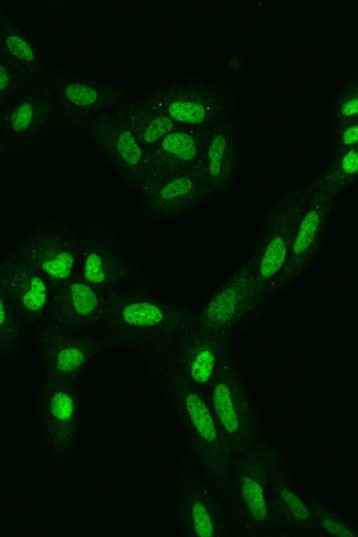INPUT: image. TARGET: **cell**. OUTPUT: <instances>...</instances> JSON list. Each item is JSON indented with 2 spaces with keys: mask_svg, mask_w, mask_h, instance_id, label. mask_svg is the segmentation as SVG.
Instances as JSON below:
<instances>
[{
  "mask_svg": "<svg viewBox=\"0 0 358 537\" xmlns=\"http://www.w3.org/2000/svg\"><path fill=\"white\" fill-rule=\"evenodd\" d=\"M216 357L215 352L208 347H200L190 358L188 373L191 379L197 383H204L210 378Z\"/></svg>",
  "mask_w": 358,
  "mask_h": 537,
  "instance_id": "9a60e30c",
  "label": "cell"
},
{
  "mask_svg": "<svg viewBox=\"0 0 358 537\" xmlns=\"http://www.w3.org/2000/svg\"><path fill=\"white\" fill-rule=\"evenodd\" d=\"M117 150L122 159L129 165H136L142 156V152L136 139L129 131H124L119 136Z\"/></svg>",
  "mask_w": 358,
  "mask_h": 537,
  "instance_id": "44dd1931",
  "label": "cell"
},
{
  "mask_svg": "<svg viewBox=\"0 0 358 537\" xmlns=\"http://www.w3.org/2000/svg\"><path fill=\"white\" fill-rule=\"evenodd\" d=\"M66 94L69 100L79 106H87L94 103L97 98V92L92 87L73 83L66 89Z\"/></svg>",
  "mask_w": 358,
  "mask_h": 537,
  "instance_id": "7402d4cb",
  "label": "cell"
},
{
  "mask_svg": "<svg viewBox=\"0 0 358 537\" xmlns=\"http://www.w3.org/2000/svg\"><path fill=\"white\" fill-rule=\"evenodd\" d=\"M212 402L215 412L225 429L229 433L238 429V420L229 389L224 382L217 384L213 390Z\"/></svg>",
  "mask_w": 358,
  "mask_h": 537,
  "instance_id": "5bb4252c",
  "label": "cell"
},
{
  "mask_svg": "<svg viewBox=\"0 0 358 537\" xmlns=\"http://www.w3.org/2000/svg\"><path fill=\"white\" fill-rule=\"evenodd\" d=\"M25 330L0 287V351L17 350Z\"/></svg>",
  "mask_w": 358,
  "mask_h": 537,
  "instance_id": "30bf717a",
  "label": "cell"
},
{
  "mask_svg": "<svg viewBox=\"0 0 358 537\" xmlns=\"http://www.w3.org/2000/svg\"><path fill=\"white\" fill-rule=\"evenodd\" d=\"M307 198L301 191L285 196L268 217L263 250L256 268L263 282L276 275L285 264L292 241L304 213Z\"/></svg>",
  "mask_w": 358,
  "mask_h": 537,
  "instance_id": "7a4b0ae2",
  "label": "cell"
},
{
  "mask_svg": "<svg viewBox=\"0 0 358 537\" xmlns=\"http://www.w3.org/2000/svg\"><path fill=\"white\" fill-rule=\"evenodd\" d=\"M162 145L165 151L182 160H191L196 155V145L194 138L183 132L166 135Z\"/></svg>",
  "mask_w": 358,
  "mask_h": 537,
  "instance_id": "2e32d148",
  "label": "cell"
},
{
  "mask_svg": "<svg viewBox=\"0 0 358 537\" xmlns=\"http://www.w3.org/2000/svg\"><path fill=\"white\" fill-rule=\"evenodd\" d=\"M187 506L182 503L179 508V517L187 515V531L192 532L196 536H212L213 524L210 515L203 503L196 498L187 499Z\"/></svg>",
  "mask_w": 358,
  "mask_h": 537,
  "instance_id": "7c38bea8",
  "label": "cell"
},
{
  "mask_svg": "<svg viewBox=\"0 0 358 537\" xmlns=\"http://www.w3.org/2000/svg\"><path fill=\"white\" fill-rule=\"evenodd\" d=\"M193 183L186 177H180L172 180L162 189L161 196L165 200L180 198L187 194L192 189Z\"/></svg>",
  "mask_w": 358,
  "mask_h": 537,
  "instance_id": "cb8c5ba5",
  "label": "cell"
},
{
  "mask_svg": "<svg viewBox=\"0 0 358 537\" xmlns=\"http://www.w3.org/2000/svg\"><path fill=\"white\" fill-rule=\"evenodd\" d=\"M169 112L174 120L186 123L199 124L206 118L204 108L198 103L176 101L169 106Z\"/></svg>",
  "mask_w": 358,
  "mask_h": 537,
  "instance_id": "ac0fdd59",
  "label": "cell"
},
{
  "mask_svg": "<svg viewBox=\"0 0 358 537\" xmlns=\"http://www.w3.org/2000/svg\"><path fill=\"white\" fill-rule=\"evenodd\" d=\"M260 283L255 268L240 271L207 304L201 317L203 324L210 330L230 324L244 308L250 292Z\"/></svg>",
  "mask_w": 358,
  "mask_h": 537,
  "instance_id": "5b68a950",
  "label": "cell"
},
{
  "mask_svg": "<svg viewBox=\"0 0 358 537\" xmlns=\"http://www.w3.org/2000/svg\"><path fill=\"white\" fill-rule=\"evenodd\" d=\"M98 307V298L87 284L64 281L50 286L47 312L51 322L73 329L80 321L90 317Z\"/></svg>",
  "mask_w": 358,
  "mask_h": 537,
  "instance_id": "8992f818",
  "label": "cell"
},
{
  "mask_svg": "<svg viewBox=\"0 0 358 537\" xmlns=\"http://www.w3.org/2000/svg\"><path fill=\"white\" fill-rule=\"evenodd\" d=\"M180 404L183 420H186L205 441L214 443L217 436L216 429L210 411L202 398L189 389H183Z\"/></svg>",
  "mask_w": 358,
  "mask_h": 537,
  "instance_id": "9c48e42d",
  "label": "cell"
},
{
  "mask_svg": "<svg viewBox=\"0 0 358 537\" xmlns=\"http://www.w3.org/2000/svg\"><path fill=\"white\" fill-rule=\"evenodd\" d=\"M4 40L7 51L22 65L29 66L35 63V54L26 40L15 34H8Z\"/></svg>",
  "mask_w": 358,
  "mask_h": 537,
  "instance_id": "d6986e66",
  "label": "cell"
},
{
  "mask_svg": "<svg viewBox=\"0 0 358 537\" xmlns=\"http://www.w3.org/2000/svg\"><path fill=\"white\" fill-rule=\"evenodd\" d=\"M0 287L25 329L47 312L50 285L16 250L0 262Z\"/></svg>",
  "mask_w": 358,
  "mask_h": 537,
  "instance_id": "6da1fadb",
  "label": "cell"
},
{
  "mask_svg": "<svg viewBox=\"0 0 358 537\" xmlns=\"http://www.w3.org/2000/svg\"><path fill=\"white\" fill-rule=\"evenodd\" d=\"M34 342L53 382H66L87 361V350L73 329L51 322L38 328Z\"/></svg>",
  "mask_w": 358,
  "mask_h": 537,
  "instance_id": "277c9868",
  "label": "cell"
},
{
  "mask_svg": "<svg viewBox=\"0 0 358 537\" xmlns=\"http://www.w3.org/2000/svg\"><path fill=\"white\" fill-rule=\"evenodd\" d=\"M45 278L49 285L66 281L75 262L73 251L57 227L43 224L15 249Z\"/></svg>",
  "mask_w": 358,
  "mask_h": 537,
  "instance_id": "3957f363",
  "label": "cell"
},
{
  "mask_svg": "<svg viewBox=\"0 0 358 537\" xmlns=\"http://www.w3.org/2000/svg\"><path fill=\"white\" fill-rule=\"evenodd\" d=\"M43 106L36 96H27L20 101L13 110L8 122L11 134L20 137L30 134L39 124Z\"/></svg>",
  "mask_w": 358,
  "mask_h": 537,
  "instance_id": "8fae6325",
  "label": "cell"
},
{
  "mask_svg": "<svg viewBox=\"0 0 358 537\" xmlns=\"http://www.w3.org/2000/svg\"><path fill=\"white\" fill-rule=\"evenodd\" d=\"M63 384L53 382L48 405L54 420L62 425H69L73 422L76 405L72 394Z\"/></svg>",
  "mask_w": 358,
  "mask_h": 537,
  "instance_id": "4fadbf2b",
  "label": "cell"
},
{
  "mask_svg": "<svg viewBox=\"0 0 358 537\" xmlns=\"http://www.w3.org/2000/svg\"><path fill=\"white\" fill-rule=\"evenodd\" d=\"M340 164L349 176L355 178L358 171V156L357 150L354 148L349 150L342 157Z\"/></svg>",
  "mask_w": 358,
  "mask_h": 537,
  "instance_id": "83f0119b",
  "label": "cell"
},
{
  "mask_svg": "<svg viewBox=\"0 0 358 537\" xmlns=\"http://www.w3.org/2000/svg\"><path fill=\"white\" fill-rule=\"evenodd\" d=\"M242 496L252 515L259 521L264 520L267 508L262 487L249 478L242 480Z\"/></svg>",
  "mask_w": 358,
  "mask_h": 537,
  "instance_id": "e0dca14e",
  "label": "cell"
},
{
  "mask_svg": "<svg viewBox=\"0 0 358 537\" xmlns=\"http://www.w3.org/2000/svg\"><path fill=\"white\" fill-rule=\"evenodd\" d=\"M284 503L292 515L299 521H306L309 517V512L302 501L293 492L284 489L280 492Z\"/></svg>",
  "mask_w": 358,
  "mask_h": 537,
  "instance_id": "484cf974",
  "label": "cell"
},
{
  "mask_svg": "<svg viewBox=\"0 0 358 537\" xmlns=\"http://www.w3.org/2000/svg\"><path fill=\"white\" fill-rule=\"evenodd\" d=\"M321 524L329 533L337 536L352 537L354 533L345 525L329 517H324L321 520Z\"/></svg>",
  "mask_w": 358,
  "mask_h": 537,
  "instance_id": "4316f807",
  "label": "cell"
},
{
  "mask_svg": "<svg viewBox=\"0 0 358 537\" xmlns=\"http://www.w3.org/2000/svg\"><path fill=\"white\" fill-rule=\"evenodd\" d=\"M358 110L357 99H352L345 102L342 107V113L345 116H349L355 115Z\"/></svg>",
  "mask_w": 358,
  "mask_h": 537,
  "instance_id": "4dcf8cb0",
  "label": "cell"
},
{
  "mask_svg": "<svg viewBox=\"0 0 358 537\" xmlns=\"http://www.w3.org/2000/svg\"><path fill=\"white\" fill-rule=\"evenodd\" d=\"M166 308L148 300H128L115 311V319L120 325L134 330H159L171 320Z\"/></svg>",
  "mask_w": 358,
  "mask_h": 537,
  "instance_id": "ba28073f",
  "label": "cell"
},
{
  "mask_svg": "<svg viewBox=\"0 0 358 537\" xmlns=\"http://www.w3.org/2000/svg\"><path fill=\"white\" fill-rule=\"evenodd\" d=\"M173 127V121L166 117H159L153 120L146 127L143 134V141L152 143L158 140L163 135L171 131Z\"/></svg>",
  "mask_w": 358,
  "mask_h": 537,
  "instance_id": "d4e9b609",
  "label": "cell"
},
{
  "mask_svg": "<svg viewBox=\"0 0 358 537\" xmlns=\"http://www.w3.org/2000/svg\"><path fill=\"white\" fill-rule=\"evenodd\" d=\"M83 273L85 279L92 284H101L106 279V270L99 255L89 254L85 261Z\"/></svg>",
  "mask_w": 358,
  "mask_h": 537,
  "instance_id": "603a6c76",
  "label": "cell"
},
{
  "mask_svg": "<svg viewBox=\"0 0 358 537\" xmlns=\"http://www.w3.org/2000/svg\"><path fill=\"white\" fill-rule=\"evenodd\" d=\"M358 138L357 125L350 126L348 128L343 135V141L345 145H350L355 143Z\"/></svg>",
  "mask_w": 358,
  "mask_h": 537,
  "instance_id": "f546056e",
  "label": "cell"
},
{
  "mask_svg": "<svg viewBox=\"0 0 358 537\" xmlns=\"http://www.w3.org/2000/svg\"><path fill=\"white\" fill-rule=\"evenodd\" d=\"M226 150V141L221 134L215 136L208 149V169L209 175L215 178L222 176Z\"/></svg>",
  "mask_w": 358,
  "mask_h": 537,
  "instance_id": "ffe728a7",
  "label": "cell"
},
{
  "mask_svg": "<svg viewBox=\"0 0 358 537\" xmlns=\"http://www.w3.org/2000/svg\"><path fill=\"white\" fill-rule=\"evenodd\" d=\"M14 78L12 67L6 62H0V96L11 87Z\"/></svg>",
  "mask_w": 358,
  "mask_h": 537,
  "instance_id": "f1b7e54d",
  "label": "cell"
},
{
  "mask_svg": "<svg viewBox=\"0 0 358 537\" xmlns=\"http://www.w3.org/2000/svg\"><path fill=\"white\" fill-rule=\"evenodd\" d=\"M333 198L311 197L292 241L282 273L293 275L312 253L321 235Z\"/></svg>",
  "mask_w": 358,
  "mask_h": 537,
  "instance_id": "52a82bcc",
  "label": "cell"
}]
</instances>
